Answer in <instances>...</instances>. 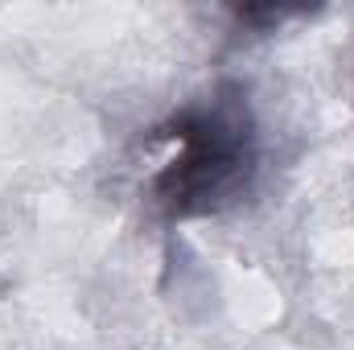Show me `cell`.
Segmentation results:
<instances>
[{"label":"cell","instance_id":"6da1fadb","mask_svg":"<svg viewBox=\"0 0 354 350\" xmlns=\"http://www.w3.org/2000/svg\"><path fill=\"white\" fill-rule=\"evenodd\" d=\"M157 136L177 145L153 177V202L165 219L218 214L252 190L260 169V136L239 87H214L206 99L169 116Z\"/></svg>","mask_w":354,"mask_h":350}]
</instances>
